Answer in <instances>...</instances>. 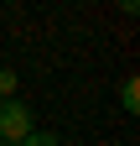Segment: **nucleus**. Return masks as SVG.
<instances>
[{
    "label": "nucleus",
    "instance_id": "nucleus-1",
    "mask_svg": "<svg viewBox=\"0 0 140 146\" xmlns=\"http://www.w3.org/2000/svg\"><path fill=\"white\" fill-rule=\"evenodd\" d=\"M31 104H21V99H5L0 104V146H21L26 136H31Z\"/></svg>",
    "mask_w": 140,
    "mask_h": 146
},
{
    "label": "nucleus",
    "instance_id": "nucleus-2",
    "mask_svg": "<svg viewBox=\"0 0 140 146\" xmlns=\"http://www.w3.org/2000/svg\"><path fill=\"white\" fill-rule=\"evenodd\" d=\"M10 89H16V73H10V68H0V99H10Z\"/></svg>",
    "mask_w": 140,
    "mask_h": 146
},
{
    "label": "nucleus",
    "instance_id": "nucleus-3",
    "mask_svg": "<svg viewBox=\"0 0 140 146\" xmlns=\"http://www.w3.org/2000/svg\"><path fill=\"white\" fill-rule=\"evenodd\" d=\"M125 110H140V89H135V78L125 84Z\"/></svg>",
    "mask_w": 140,
    "mask_h": 146
},
{
    "label": "nucleus",
    "instance_id": "nucleus-4",
    "mask_svg": "<svg viewBox=\"0 0 140 146\" xmlns=\"http://www.w3.org/2000/svg\"><path fill=\"white\" fill-rule=\"evenodd\" d=\"M21 146H57V141H52V136H37V131H31V136H26Z\"/></svg>",
    "mask_w": 140,
    "mask_h": 146
}]
</instances>
